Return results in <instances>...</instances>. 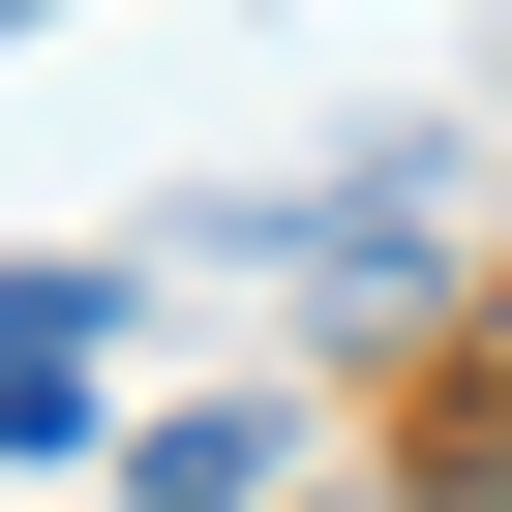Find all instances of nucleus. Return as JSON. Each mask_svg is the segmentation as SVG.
Here are the masks:
<instances>
[{
	"label": "nucleus",
	"instance_id": "2",
	"mask_svg": "<svg viewBox=\"0 0 512 512\" xmlns=\"http://www.w3.org/2000/svg\"><path fill=\"white\" fill-rule=\"evenodd\" d=\"M272 452H302V392H181V422H121L151 512H272Z\"/></svg>",
	"mask_w": 512,
	"mask_h": 512
},
{
	"label": "nucleus",
	"instance_id": "1",
	"mask_svg": "<svg viewBox=\"0 0 512 512\" xmlns=\"http://www.w3.org/2000/svg\"><path fill=\"white\" fill-rule=\"evenodd\" d=\"M121 422V272H0V452H91Z\"/></svg>",
	"mask_w": 512,
	"mask_h": 512
},
{
	"label": "nucleus",
	"instance_id": "3",
	"mask_svg": "<svg viewBox=\"0 0 512 512\" xmlns=\"http://www.w3.org/2000/svg\"><path fill=\"white\" fill-rule=\"evenodd\" d=\"M0 31H31V0H0Z\"/></svg>",
	"mask_w": 512,
	"mask_h": 512
}]
</instances>
